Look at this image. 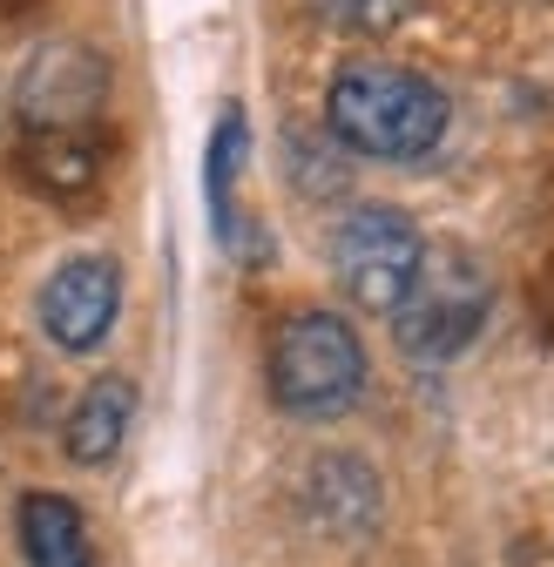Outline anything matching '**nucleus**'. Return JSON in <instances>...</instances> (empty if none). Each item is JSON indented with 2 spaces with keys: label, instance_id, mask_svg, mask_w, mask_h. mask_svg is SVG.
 <instances>
[{
  "label": "nucleus",
  "instance_id": "2",
  "mask_svg": "<svg viewBox=\"0 0 554 567\" xmlns=\"http://www.w3.org/2000/svg\"><path fill=\"white\" fill-rule=\"evenodd\" d=\"M264 379L291 419H338L366 392V344L338 311H298L270 331Z\"/></svg>",
  "mask_w": 554,
  "mask_h": 567
},
{
  "label": "nucleus",
  "instance_id": "8",
  "mask_svg": "<svg viewBox=\"0 0 554 567\" xmlns=\"http://www.w3.org/2000/svg\"><path fill=\"white\" fill-rule=\"evenodd\" d=\"M129 419H135V385H129V379L109 372V379L82 385L75 412H68V433H61L68 460H75V466H109L115 446L129 440Z\"/></svg>",
  "mask_w": 554,
  "mask_h": 567
},
{
  "label": "nucleus",
  "instance_id": "5",
  "mask_svg": "<svg viewBox=\"0 0 554 567\" xmlns=\"http://www.w3.org/2000/svg\"><path fill=\"white\" fill-rule=\"evenodd\" d=\"M115 311H122V270L109 257H68L41 284V331L75 359L115 331Z\"/></svg>",
  "mask_w": 554,
  "mask_h": 567
},
{
  "label": "nucleus",
  "instance_id": "10",
  "mask_svg": "<svg viewBox=\"0 0 554 567\" xmlns=\"http://www.w3.org/2000/svg\"><path fill=\"white\" fill-rule=\"evenodd\" d=\"M244 156H250V122H244V109H224V122L211 135V156H203V196H211V224L230 250H237V224H244L237 203H230V189L244 176Z\"/></svg>",
  "mask_w": 554,
  "mask_h": 567
},
{
  "label": "nucleus",
  "instance_id": "3",
  "mask_svg": "<svg viewBox=\"0 0 554 567\" xmlns=\"http://www.w3.org/2000/svg\"><path fill=\"white\" fill-rule=\"evenodd\" d=\"M488 305H494V291H488V277H480V264L466 250H433L427 244L420 277H412V291L392 311V338H399L406 359H427V365L460 359L480 338V324H488Z\"/></svg>",
  "mask_w": 554,
  "mask_h": 567
},
{
  "label": "nucleus",
  "instance_id": "11",
  "mask_svg": "<svg viewBox=\"0 0 554 567\" xmlns=\"http://www.w3.org/2000/svg\"><path fill=\"white\" fill-rule=\"evenodd\" d=\"M325 14L345 28H392L406 14V0H325Z\"/></svg>",
  "mask_w": 554,
  "mask_h": 567
},
{
  "label": "nucleus",
  "instance_id": "6",
  "mask_svg": "<svg viewBox=\"0 0 554 567\" xmlns=\"http://www.w3.org/2000/svg\"><path fill=\"white\" fill-rule=\"evenodd\" d=\"M109 95V68L82 41H48L21 75V115L28 128H89V115Z\"/></svg>",
  "mask_w": 554,
  "mask_h": 567
},
{
  "label": "nucleus",
  "instance_id": "1",
  "mask_svg": "<svg viewBox=\"0 0 554 567\" xmlns=\"http://www.w3.org/2000/svg\"><path fill=\"white\" fill-rule=\"evenodd\" d=\"M447 122H453L447 89L412 75L399 61H345L331 75V95H325V128L352 156H372V163L433 156Z\"/></svg>",
  "mask_w": 554,
  "mask_h": 567
},
{
  "label": "nucleus",
  "instance_id": "9",
  "mask_svg": "<svg viewBox=\"0 0 554 567\" xmlns=\"http://www.w3.org/2000/svg\"><path fill=\"white\" fill-rule=\"evenodd\" d=\"M95 163H102V150L89 128H28V142H21V183H34L48 196L89 189Z\"/></svg>",
  "mask_w": 554,
  "mask_h": 567
},
{
  "label": "nucleus",
  "instance_id": "7",
  "mask_svg": "<svg viewBox=\"0 0 554 567\" xmlns=\"http://www.w3.org/2000/svg\"><path fill=\"white\" fill-rule=\"evenodd\" d=\"M14 540H21V560H28V567H95L82 507L61 501V493H48V486L21 493V507H14Z\"/></svg>",
  "mask_w": 554,
  "mask_h": 567
},
{
  "label": "nucleus",
  "instance_id": "4",
  "mask_svg": "<svg viewBox=\"0 0 554 567\" xmlns=\"http://www.w3.org/2000/svg\"><path fill=\"white\" fill-rule=\"evenodd\" d=\"M420 257H427V237L420 224L406 217L392 203H359L345 209V224L331 237V270L345 284V298L372 318H392L399 298L412 291V277H420Z\"/></svg>",
  "mask_w": 554,
  "mask_h": 567
}]
</instances>
